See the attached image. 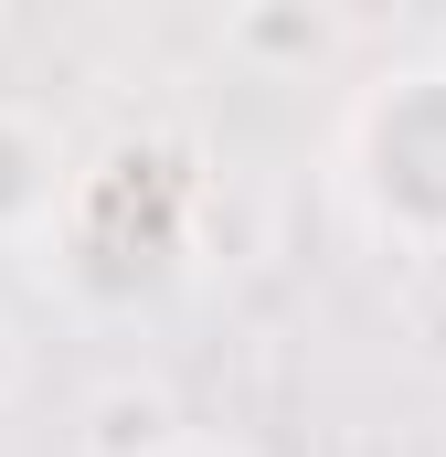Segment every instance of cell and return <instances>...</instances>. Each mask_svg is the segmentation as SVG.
<instances>
[{"instance_id":"cell-1","label":"cell","mask_w":446,"mask_h":457,"mask_svg":"<svg viewBox=\"0 0 446 457\" xmlns=\"http://www.w3.org/2000/svg\"><path fill=\"white\" fill-rule=\"evenodd\" d=\"M351 149H361V181H372V203L393 213L404 234H446V75H393L361 128H351Z\"/></svg>"},{"instance_id":"cell-2","label":"cell","mask_w":446,"mask_h":457,"mask_svg":"<svg viewBox=\"0 0 446 457\" xmlns=\"http://www.w3.org/2000/svg\"><path fill=\"white\" fill-rule=\"evenodd\" d=\"M170 457H213V447H170Z\"/></svg>"}]
</instances>
